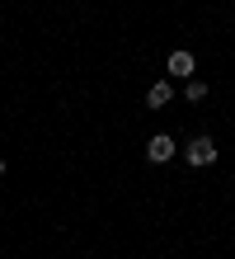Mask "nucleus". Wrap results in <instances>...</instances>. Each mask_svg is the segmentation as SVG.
<instances>
[{
	"label": "nucleus",
	"instance_id": "nucleus-1",
	"mask_svg": "<svg viewBox=\"0 0 235 259\" xmlns=\"http://www.w3.org/2000/svg\"><path fill=\"white\" fill-rule=\"evenodd\" d=\"M183 160H188V165H198V170H202V165H212V160H216V146L207 142V137H198V142H188Z\"/></svg>",
	"mask_w": 235,
	"mask_h": 259
},
{
	"label": "nucleus",
	"instance_id": "nucleus-2",
	"mask_svg": "<svg viewBox=\"0 0 235 259\" xmlns=\"http://www.w3.org/2000/svg\"><path fill=\"white\" fill-rule=\"evenodd\" d=\"M174 151H179V146L160 132V137H151V142H146V160H151V165H165L169 156H174Z\"/></svg>",
	"mask_w": 235,
	"mask_h": 259
},
{
	"label": "nucleus",
	"instance_id": "nucleus-3",
	"mask_svg": "<svg viewBox=\"0 0 235 259\" xmlns=\"http://www.w3.org/2000/svg\"><path fill=\"white\" fill-rule=\"evenodd\" d=\"M169 75H193V52H169Z\"/></svg>",
	"mask_w": 235,
	"mask_h": 259
},
{
	"label": "nucleus",
	"instance_id": "nucleus-4",
	"mask_svg": "<svg viewBox=\"0 0 235 259\" xmlns=\"http://www.w3.org/2000/svg\"><path fill=\"white\" fill-rule=\"evenodd\" d=\"M146 104H151V109H165V104H169V80H155L146 90Z\"/></svg>",
	"mask_w": 235,
	"mask_h": 259
},
{
	"label": "nucleus",
	"instance_id": "nucleus-5",
	"mask_svg": "<svg viewBox=\"0 0 235 259\" xmlns=\"http://www.w3.org/2000/svg\"><path fill=\"white\" fill-rule=\"evenodd\" d=\"M183 95L193 99V104H202V99H207V85H202V80H188V90H183Z\"/></svg>",
	"mask_w": 235,
	"mask_h": 259
},
{
	"label": "nucleus",
	"instance_id": "nucleus-6",
	"mask_svg": "<svg viewBox=\"0 0 235 259\" xmlns=\"http://www.w3.org/2000/svg\"><path fill=\"white\" fill-rule=\"evenodd\" d=\"M0 175H5V160H0Z\"/></svg>",
	"mask_w": 235,
	"mask_h": 259
}]
</instances>
